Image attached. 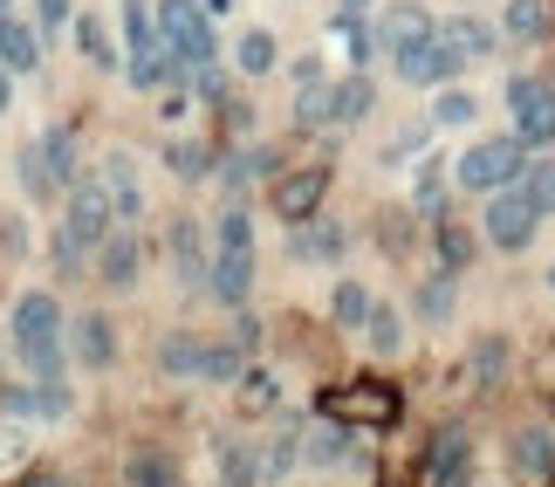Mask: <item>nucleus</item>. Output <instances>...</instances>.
Returning a JSON list of instances; mask_svg holds the SVG:
<instances>
[{
  "mask_svg": "<svg viewBox=\"0 0 555 487\" xmlns=\"http://www.w3.org/2000/svg\"><path fill=\"white\" fill-rule=\"evenodd\" d=\"M76 41H82V55H90L96 69H117V41L103 35V21H96V14H76Z\"/></svg>",
  "mask_w": 555,
  "mask_h": 487,
  "instance_id": "obj_32",
  "label": "nucleus"
},
{
  "mask_svg": "<svg viewBox=\"0 0 555 487\" xmlns=\"http://www.w3.org/2000/svg\"><path fill=\"white\" fill-rule=\"evenodd\" d=\"M165 158H172V172H206V152H199V144H172V152H165Z\"/></svg>",
  "mask_w": 555,
  "mask_h": 487,
  "instance_id": "obj_46",
  "label": "nucleus"
},
{
  "mask_svg": "<svg viewBox=\"0 0 555 487\" xmlns=\"http://www.w3.org/2000/svg\"><path fill=\"white\" fill-rule=\"evenodd\" d=\"M274 62H282L274 35H268V28H247V35H241V69H247V76H268Z\"/></svg>",
  "mask_w": 555,
  "mask_h": 487,
  "instance_id": "obj_34",
  "label": "nucleus"
},
{
  "mask_svg": "<svg viewBox=\"0 0 555 487\" xmlns=\"http://www.w3.org/2000/svg\"><path fill=\"white\" fill-rule=\"evenodd\" d=\"M21 185H28V200H55V179L35 152H21Z\"/></svg>",
  "mask_w": 555,
  "mask_h": 487,
  "instance_id": "obj_41",
  "label": "nucleus"
},
{
  "mask_svg": "<svg viewBox=\"0 0 555 487\" xmlns=\"http://www.w3.org/2000/svg\"><path fill=\"white\" fill-rule=\"evenodd\" d=\"M330 28H336V41H344V49H350V62H364V55L377 49V35H371V28H364V21H357L350 8H344V14H336V21H330Z\"/></svg>",
  "mask_w": 555,
  "mask_h": 487,
  "instance_id": "obj_35",
  "label": "nucleus"
},
{
  "mask_svg": "<svg viewBox=\"0 0 555 487\" xmlns=\"http://www.w3.org/2000/svg\"><path fill=\"white\" fill-rule=\"evenodd\" d=\"M35 14L41 28H69V0H35Z\"/></svg>",
  "mask_w": 555,
  "mask_h": 487,
  "instance_id": "obj_48",
  "label": "nucleus"
},
{
  "mask_svg": "<svg viewBox=\"0 0 555 487\" xmlns=\"http://www.w3.org/2000/svg\"><path fill=\"white\" fill-rule=\"evenodd\" d=\"M439 35H446V41H453V49H460L466 62H474V55H494V49H501V35H494V28H487V21H474V14H460V21H453V28H439Z\"/></svg>",
  "mask_w": 555,
  "mask_h": 487,
  "instance_id": "obj_23",
  "label": "nucleus"
},
{
  "mask_svg": "<svg viewBox=\"0 0 555 487\" xmlns=\"http://www.w3.org/2000/svg\"><path fill=\"white\" fill-rule=\"evenodd\" d=\"M261 172H268V152H247V158H233V165H227V179H233V185H247V179H261Z\"/></svg>",
  "mask_w": 555,
  "mask_h": 487,
  "instance_id": "obj_47",
  "label": "nucleus"
},
{
  "mask_svg": "<svg viewBox=\"0 0 555 487\" xmlns=\"http://www.w3.org/2000/svg\"><path fill=\"white\" fill-rule=\"evenodd\" d=\"M521 193L535 200V214H542V220L555 214V152H548V158H528V172H521Z\"/></svg>",
  "mask_w": 555,
  "mask_h": 487,
  "instance_id": "obj_30",
  "label": "nucleus"
},
{
  "mask_svg": "<svg viewBox=\"0 0 555 487\" xmlns=\"http://www.w3.org/2000/svg\"><path fill=\"white\" fill-rule=\"evenodd\" d=\"M425 487H474V439L460 426H446L425 453Z\"/></svg>",
  "mask_w": 555,
  "mask_h": 487,
  "instance_id": "obj_8",
  "label": "nucleus"
},
{
  "mask_svg": "<svg viewBox=\"0 0 555 487\" xmlns=\"http://www.w3.org/2000/svg\"><path fill=\"white\" fill-rule=\"evenodd\" d=\"M90 179L103 185V200H111V214H117V220H138L144 193H138V172H131V158H124V152H111V158H103Z\"/></svg>",
  "mask_w": 555,
  "mask_h": 487,
  "instance_id": "obj_10",
  "label": "nucleus"
},
{
  "mask_svg": "<svg viewBox=\"0 0 555 487\" xmlns=\"http://www.w3.org/2000/svg\"><path fill=\"white\" fill-rule=\"evenodd\" d=\"M439 261L446 268H466V261H474V241H466L460 227H446V234H439Z\"/></svg>",
  "mask_w": 555,
  "mask_h": 487,
  "instance_id": "obj_44",
  "label": "nucleus"
},
{
  "mask_svg": "<svg viewBox=\"0 0 555 487\" xmlns=\"http://www.w3.org/2000/svg\"><path fill=\"white\" fill-rule=\"evenodd\" d=\"M172 76H185L179 62H172V49H152V55H131V90H165Z\"/></svg>",
  "mask_w": 555,
  "mask_h": 487,
  "instance_id": "obj_27",
  "label": "nucleus"
},
{
  "mask_svg": "<svg viewBox=\"0 0 555 487\" xmlns=\"http://www.w3.org/2000/svg\"><path fill=\"white\" fill-rule=\"evenodd\" d=\"M295 117L302 124H336V82H302V97H295Z\"/></svg>",
  "mask_w": 555,
  "mask_h": 487,
  "instance_id": "obj_31",
  "label": "nucleus"
},
{
  "mask_svg": "<svg viewBox=\"0 0 555 487\" xmlns=\"http://www.w3.org/2000/svg\"><path fill=\"white\" fill-rule=\"evenodd\" d=\"M158 41L172 49V62L192 76V69H206L212 62V21L199 0H158Z\"/></svg>",
  "mask_w": 555,
  "mask_h": 487,
  "instance_id": "obj_3",
  "label": "nucleus"
},
{
  "mask_svg": "<svg viewBox=\"0 0 555 487\" xmlns=\"http://www.w3.org/2000/svg\"><path fill=\"white\" fill-rule=\"evenodd\" d=\"M172 268L185 274V282H206V274H212L206 247H199V227H192V220H179V227H172Z\"/></svg>",
  "mask_w": 555,
  "mask_h": 487,
  "instance_id": "obj_21",
  "label": "nucleus"
},
{
  "mask_svg": "<svg viewBox=\"0 0 555 487\" xmlns=\"http://www.w3.org/2000/svg\"><path fill=\"white\" fill-rule=\"evenodd\" d=\"M535 227H542V214H535V200L521 193V179L501 185V193H487V241H494L501 254H521L528 241H535Z\"/></svg>",
  "mask_w": 555,
  "mask_h": 487,
  "instance_id": "obj_4",
  "label": "nucleus"
},
{
  "mask_svg": "<svg viewBox=\"0 0 555 487\" xmlns=\"http://www.w3.org/2000/svg\"><path fill=\"white\" fill-rule=\"evenodd\" d=\"M117 28H124V49H131V55H152V49H165V41H158V8H152V0H124Z\"/></svg>",
  "mask_w": 555,
  "mask_h": 487,
  "instance_id": "obj_19",
  "label": "nucleus"
},
{
  "mask_svg": "<svg viewBox=\"0 0 555 487\" xmlns=\"http://www.w3.org/2000/svg\"><path fill=\"white\" fill-rule=\"evenodd\" d=\"M425 35H439V21L433 14H425V8H412V0H404V8H391V14H384L377 21V41H384V49H412V41H425Z\"/></svg>",
  "mask_w": 555,
  "mask_h": 487,
  "instance_id": "obj_17",
  "label": "nucleus"
},
{
  "mask_svg": "<svg viewBox=\"0 0 555 487\" xmlns=\"http://www.w3.org/2000/svg\"><path fill=\"white\" fill-rule=\"evenodd\" d=\"M158 371L165 377H206V344H199V336H165V344H158Z\"/></svg>",
  "mask_w": 555,
  "mask_h": 487,
  "instance_id": "obj_20",
  "label": "nucleus"
},
{
  "mask_svg": "<svg viewBox=\"0 0 555 487\" xmlns=\"http://www.w3.org/2000/svg\"><path fill=\"white\" fill-rule=\"evenodd\" d=\"M501 35L507 41H542L548 35V8H542V0H515L507 21H501Z\"/></svg>",
  "mask_w": 555,
  "mask_h": 487,
  "instance_id": "obj_28",
  "label": "nucleus"
},
{
  "mask_svg": "<svg viewBox=\"0 0 555 487\" xmlns=\"http://www.w3.org/2000/svg\"><path fill=\"white\" fill-rule=\"evenodd\" d=\"M0 14H8V0H0Z\"/></svg>",
  "mask_w": 555,
  "mask_h": 487,
  "instance_id": "obj_52",
  "label": "nucleus"
},
{
  "mask_svg": "<svg viewBox=\"0 0 555 487\" xmlns=\"http://www.w3.org/2000/svg\"><path fill=\"white\" fill-rule=\"evenodd\" d=\"M344 227H336V220H302V227H295V241H288V254H295V261H344Z\"/></svg>",
  "mask_w": 555,
  "mask_h": 487,
  "instance_id": "obj_16",
  "label": "nucleus"
},
{
  "mask_svg": "<svg viewBox=\"0 0 555 487\" xmlns=\"http://www.w3.org/2000/svg\"><path fill=\"white\" fill-rule=\"evenodd\" d=\"M433 124H446V131H453V124H474V97H466V90H439Z\"/></svg>",
  "mask_w": 555,
  "mask_h": 487,
  "instance_id": "obj_39",
  "label": "nucleus"
},
{
  "mask_svg": "<svg viewBox=\"0 0 555 487\" xmlns=\"http://www.w3.org/2000/svg\"><path fill=\"white\" fill-rule=\"evenodd\" d=\"M371 76H344L336 82V124H357V117H371Z\"/></svg>",
  "mask_w": 555,
  "mask_h": 487,
  "instance_id": "obj_33",
  "label": "nucleus"
},
{
  "mask_svg": "<svg viewBox=\"0 0 555 487\" xmlns=\"http://www.w3.org/2000/svg\"><path fill=\"white\" fill-rule=\"evenodd\" d=\"M315 206H323V172H288L282 185H274V214H282L288 227H302Z\"/></svg>",
  "mask_w": 555,
  "mask_h": 487,
  "instance_id": "obj_13",
  "label": "nucleus"
},
{
  "mask_svg": "<svg viewBox=\"0 0 555 487\" xmlns=\"http://www.w3.org/2000/svg\"><path fill=\"white\" fill-rule=\"evenodd\" d=\"M212 274H206V289H212V303H227V309H241L247 303V289H254V220L241 214V206H227L220 227H212Z\"/></svg>",
  "mask_w": 555,
  "mask_h": 487,
  "instance_id": "obj_1",
  "label": "nucleus"
},
{
  "mask_svg": "<svg viewBox=\"0 0 555 487\" xmlns=\"http://www.w3.org/2000/svg\"><path fill=\"white\" fill-rule=\"evenodd\" d=\"M35 62H41V35L28 28V21L0 14V69H8V76H28Z\"/></svg>",
  "mask_w": 555,
  "mask_h": 487,
  "instance_id": "obj_15",
  "label": "nucleus"
},
{
  "mask_svg": "<svg viewBox=\"0 0 555 487\" xmlns=\"http://www.w3.org/2000/svg\"><path fill=\"white\" fill-rule=\"evenodd\" d=\"M507 111H515V138L521 144H548L555 138V82L515 76L507 82Z\"/></svg>",
  "mask_w": 555,
  "mask_h": 487,
  "instance_id": "obj_5",
  "label": "nucleus"
},
{
  "mask_svg": "<svg viewBox=\"0 0 555 487\" xmlns=\"http://www.w3.org/2000/svg\"><path fill=\"white\" fill-rule=\"evenodd\" d=\"M521 172H528V144L521 138H480V144L460 152L453 185H466V193H501V185H515Z\"/></svg>",
  "mask_w": 555,
  "mask_h": 487,
  "instance_id": "obj_2",
  "label": "nucleus"
},
{
  "mask_svg": "<svg viewBox=\"0 0 555 487\" xmlns=\"http://www.w3.org/2000/svg\"><path fill=\"white\" fill-rule=\"evenodd\" d=\"M14 350H21V371L35 385H62V336H49V344H14Z\"/></svg>",
  "mask_w": 555,
  "mask_h": 487,
  "instance_id": "obj_24",
  "label": "nucleus"
},
{
  "mask_svg": "<svg viewBox=\"0 0 555 487\" xmlns=\"http://www.w3.org/2000/svg\"><path fill=\"white\" fill-rule=\"evenodd\" d=\"M418 316H425V323H446V316H453V282H446V274L418 289Z\"/></svg>",
  "mask_w": 555,
  "mask_h": 487,
  "instance_id": "obj_38",
  "label": "nucleus"
},
{
  "mask_svg": "<svg viewBox=\"0 0 555 487\" xmlns=\"http://www.w3.org/2000/svg\"><path fill=\"white\" fill-rule=\"evenodd\" d=\"M364 330H371V344H377V350H398V336H404V323H398V316L384 309V303L371 309V323H364Z\"/></svg>",
  "mask_w": 555,
  "mask_h": 487,
  "instance_id": "obj_42",
  "label": "nucleus"
},
{
  "mask_svg": "<svg viewBox=\"0 0 555 487\" xmlns=\"http://www.w3.org/2000/svg\"><path fill=\"white\" fill-rule=\"evenodd\" d=\"M295 460H302V433H282V439L268 447V467H261V474H268V480H282Z\"/></svg>",
  "mask_w": 555,
  "mask_h": 487,
  "instance_id": "obj_40",
  "label": "nucleus"
},
{
  "mask_svg": "<svg viewBox=\"0 0 555 487\" xmlns=\"http://www.w3.org/2000/svg\"><path fill=\"white\" fill-rule=\"evenodd\" d=\"M49 336H62V303L55 295H21L14 303V344H49Z\"/></svg>",
  "mask_w": 555,
  "mask_h": 487,
  "instance_id": "obj_11",
  "label": "nucleus"
},
{
  "mask_svg": "<svg viewBox=\"0 0 555 487\" xmlns=\"http://www.w3.org/2000/svg\"><path fill=\"white\" fill-rule=\"evenodd\" d=\"M418 144H425V131H418V124H412V131H398V144H391V152H384V158H412Z\"/></svg>",
  "mask_w": 555,
  "mask_h": 487,
  "instance_id": "obj_50",
  "label": "nucleus"
},
{
  "mask_svg": "<svg viewBox=\"0 0 555 487\" xmlns=\"http://www.w3.org/2000/svg\"><path fill=\"white\" fill-rule=\"evenodd\" d=\"M371 309H377V303H371V289H364V282H344V289L330 295V316H336L344 330H364V323H371Z\"/></svg>",
  "mask_w": 555,
  "mask_h": 487,
  "instance_id": "obj_26",
  "label": "nucleus"
},
{
  "mask_svg": "<svg viewBox=\"0 0 555 487\" xmlns=\"http://www.w3.org/2000/svg\"><path fill=\"white\" fill-rule=\"evenodd\" d=\"M124 487H179V467L165 453H138L124 460Z\"/></svg>",
  "mask_w": 555,
  "mask_h": 487,
  "instance_id": "obj_29",
  "label": "nucleus"
},
{
  "mask_svg": "<svg viewBox=\"0 0 555 487\" xmlns=\"http://www.w3.org/2000/svg\"><path fill=\"white\" fill-rule=\"evenodd\" d=\"M247 371V357L241 344H206V377H220V385H233V377Z\"/></svg>",
  "mask_w": 555,
  "mask_h": 487,
  "instance_id": "obj_36",
  "label": "nucleus"
},
{
  "mask_svg": "<svg viewBox=\"0 0 555 487\" xmlns=\"http://www.w3.org/2000/svg\"><path fill=\"white\" fill-rule=\"evenodd\" d=\"M460 69H466V55L446 35H425V41H412V49H398V76L412 82V90H439V82H453Z\"/></svg>",
  "mask_w": 555,
  "mask_h": 487,
  "instance_id": "obj_6",
  "label": "nucleus"
},
{
  "mask_svg": "<svg viewBox=\"0 0 555 487\" xmlns=\"http://www.w3.org/2000/svg\"><path fill=\"white\" fill-rule=\"evenodd\" d=\"M501 371H507V344H501V336H480V344H474V377H480V385H494Z\"/></svg>",
  "mask_w": 555,
  "mask_h": 487,
  "instance_id": "obj_37",
  "label": "nucleus"
},
{
  "mask_svg": "<svg viewBox=\"0 0 555 487\" xmlns=\"http://www.w3.org/2000/svg\"><path fill=\"white\" fill-rule=\"evenodd\" d=\"M96 274H103L111 289H124V282L138 274V241H131V234H111V241H103V254H96Z\"/></svg>",
  "mask_w": 555,
  "mask_h": 487,
  "instance_id": "obj_22",
  "label": "nucleus"
},
{
  "mask_svg": "<svg viewBox=\"0 0 555 487\" xmlns=\"http://www.w3.org/2000/svg\"><path fill=\"white\" fill-rule=\"evenodd\" d=\"M0 412H8L14 426H21V419H62V412H69V392H62V385H21V392L0 398Z\"/></svg>",
  "mask_w": 555,
  "mask_h": 487,
  "instance_id": "obj_14",
  "label": "nucleus"
},
{
  "mask_svg": "<svg viewBox=\"0 0 555 487\" xmlns=\"http://www.w3.org/2000/svg\"><path fill=\"white\" fill-rule=\"evenodd\" d=\"M357 447H350V433L344 426H315V433H302V460H315V467H336V460H350Z\"/></svg>",
  "mask_w": 555,
  "mask_h": 487,
  "instance_id": "obj_25",
  "label": "nucleus"
},
{
  "mask_svg": "<svg viewBox=\"0 0 555 487\" xmlns=\"http://www.w3.org/2000/svg\"><path fill=\"white\" fill-rule=\"evenodd\" d=\"M220 467H227V487H254V453L247 447H227Z\"/></svg>",
  "mask_w": 555,
  "mask_h": 487,
  "instance_id": "obj_43",
  "label": "nucleus"
},
{
  "mask_svg": "<svg viewBox=\"0 0 555 487\" xmlns=\"http://www.w3.org/2000/svg\"><path fill=\"white\" fill-rule=\"evenodd\" d=\"M69 344H76V364H82V371H111V364H117V330L103 323V316H76Z\"/></svg>",
  "mask_w": 555,
  "mask_h": 487,
  "instance_id": "obj_12",
  "label": "nucleus"
},
{
  "mask_svg": "<svg viewBox=\"0 0 555 487\" xmlns=\"http://www.w3.org/2000/svg\"><path fill=\"white\" fill-rule=\"evenodd\" d=\"M344 8H350V14H357V8H371V0H344Z\"/></svg>",
  "mask_w": 555,
  "mask_h": 487,
  "instance_id": "obj_51",
  "label": "nucleus"
},
{
  "mask_svg": "<svg viewBox=\"0 0 555 487\" xmlns=\"http://www.w3.org/2000/svg\"><path fill=\"white\" fill-rule=\"evenodd\" d=\"M548 282H555V268H548Z\"/></svg>",
  "mask_w": 555,
  "mask_h": 487,
  "instance_id": "obj_53",
  "label": "nucleus"
},
{
  "mask_svg": "<svg viewBox=\"0 0 555 487\" xmlns=\"http://www.w3.org/2000/svg\"><path fill=\"white\" fill-rule=\"evenodd\" d=\"M35 158L49 165V179H55V185H76V131H69V124L41 131V138H35Z\"/></svg>",
  "mask_w": 555,
  "mask_h": 487,
  "instance_id": "obj_18",
  "label": "nucleus"
},
{
  "mask_svg": "<svg viewBox=\"0 0 555 487\" xmlns=\"http://www.w3.org/2000/svg\"><path fill=\"white\" fill-rule=\"evenodd\" d=\"M21 487H76V480L55 474V467H35V474H21Z\"/></svg>",
  "mask_w": 555,
  "mask_h": 487,
  "instance_id": "obj_49",
  "label": "nucleus"
},
{
  "mask_svg": "<svg viewBox=\"0 0 555 487\" xmlns=\"http://www.w3.org/2000/svg\"><path fill=\"white\" fill-rule=\"evenodd\" d=\"M507 460L521 480H548L555 474V426H515L507 433Z\"/></svg>",
  "mask_w": 555,
  "mask_h": 487,
  "instance_id": "obj_9",
  "label": "nucleus"
},
{
  "mask_svg": "<svg viewBox=\"0 0 555 487\" xmlns=\"http://www.w3.org/2000/svg\"><path fill=\"white\" fill-rule=\"evenodd\" d=\"M323 412H330V419H364V426H384V419L398 412V392L377 385V377H357V385L323 392Z\"/></svg>",
  "mask_w": 555,
  "mask_h": 487,
  "instance_id": "obj_7",
  "label": "nucleus"
},
{
  "mask_svg": "<svg viewBox=\"0 0 555 487\" xmlns=\"http://www.w3.org/2000/svg\"><path fill=\"white\" fill-rule=\"evenodd\" d=\"M418 214H439V206H446V172H418Z\"/></svg>",
  "mask_w": 555,
  "mask_h": 487,
  "instance_id": "obj_45",
  "label": "nucleus"
}]
</instances>
